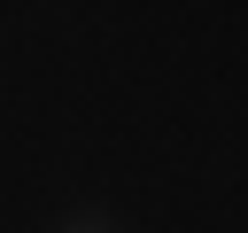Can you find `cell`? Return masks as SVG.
Segmentation results:
<instances>
[{"instance_id": "obj_1", "label": "cell", "mask_w": 248, "mask_h": 233, "mask_svg": "<svg viewBox=\"0 0 248 233\" xmlns=\"http://www.w3.org/2000/svg\"><path fill=\"white\" fill-rule=\"evenodd\" d=\"M62 233H108V225H101V217H70Z\"/></svg>"}]
</instances>
